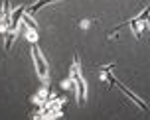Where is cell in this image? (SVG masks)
Returning <instances> with one entry per match:
<instances>
[{"mask_svg":"<svg viewBox=\"0 0 150 120\" xmlns=\"http://www.w3.org/2000/svg\"><path fill=\"white\" fill-rule=\"evenodd\" d=\"M32 57H34V65H36V73H38V77L42 79V81H47V77H50V69H47V61H45V57H44V53L40 51V45H38V41L36 44H32Z\"/></svg>","mask_w":150,"mask_h":120,"instance_id":"2","label":"cell"},{"mask_svg":"<svg viewBox=\"0 0 150 120\" xmlns=\"http://www.w3.org/2000/svg\"><path fill=\"white\" fill-rule=\"evenodd\" d=\"M50 2H55V0H38V2L34 4V6H30V8H28V14H34V12H38L40 8H44L45 4H50Z\"/></svg>","mask_w":150,"mask_h":120,"instance_id":"5","label":"cell"},{"mask_svg":"<svg viewBox=\"0 0 150 120\" xmlns=\"http://www.w3.org/2000/svg\"><path fill=\"white\" fill-rule=\"evenodd\" d=\"M10 24H12V8H10V2L6 0L2 4V10H0V34L2 36H8Z\"/></svg>","mask_w":150,"mask_h":120,"instance_id":"3","label":"cell"},{"mask_svg":"<svg viewBox=\"0 0 150 120\" xmlns=\"http://www.w3.org/2000/svg\"><path fill=\"white\" fill-rule=\"evenodd\" d=\"M69 77H71V83H75V89H77V102L83 105L85 102V97H87V85H85V79L81 75V65H79V57L77 55H75V59H73Z\"/></svg>","mask_w":150,"mask_h":120,"instance_id":"1","label":"cell"},{"mask_svg":"<svg viewBox=\"0 0 150 120\" xmlns=\"http://www.w3.org/2000/svg\"><path fill=\"white\" fill-rule=\"evenodd\" d=\"M111 83H115V85H117V87H119V89L122 91V93H125V95H127V97L130 98V100H132L134 105H138V106H140V110H146V108H148V106L144 105V102H142V100H140V98H138V97H136L134 93H130V91H128L127 87H125V85H122V83L119 81V79H115V77H111Z\"/></svg>","mask_w":150,"mask_h":120,"instance_id":"4","label":"cell"},{"mask_svg":"<svg viewBox=\"0 0 150 120\" xmlns=\"http://www.w3.org/2000/svg\"><path fill=\"white\" fill-rule=\"evenodd\" d=\"M45 97H47V89H42L40 93H38V97H36V102H45Z\"/></svg>","mask_w":150,"mask_h":120,"instance_id":"6","label":"cell"}]
</instances>
